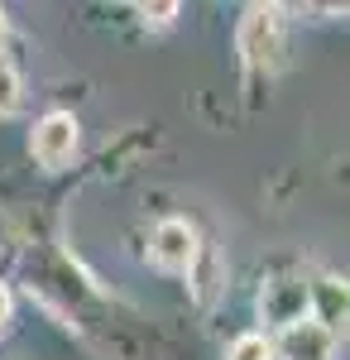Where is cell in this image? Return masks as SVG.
Segmentation results:
<instances>
[{
	"label": "cell",
	"mask_w": 350,
	"mask_h": 360,
	"mask_svg": "<svg viewBox=\"0 0 350 360\" xmlns=\"http://www.w3.org/2000/svg\"><path fill=\"white\" fill-rule=\"evenodd\" d=\"M188 269H197V278H202V283H197V303H212L216 298V255L212 250H197Z\"/></svg>",
	"instance_id": "8"
},
{
	"label": "cell",
	"mask_w": 350,
	"mask_h": 360,
	"mask_svg": "<svg viewBox=\"0 0 350 360\" xmlns=\"http://www.w3.org/2000/svg\"><path fill=\"white\" fill-rule=\"evenodd\" d=\"M231 360H269V341H264V336H240L235 351H231Z\"/></svg>",
	"instance_id": "10"
},
{
	"label": "cell",
	"mask_w": 350,
	"mask_h": 360,
	"mask_svg": "<svg viewBox=\"0 0 350 360\" xmlns=\"http://www.w3.org/2000/svg\"><path fill=\"white\" fill-rule=\"evenodd\" d=\"M10 312H15V298H10V288L0 283V332L10 327Z\"/></svg>",
	"instance_id": "12"
},
{
	"label": "cell",
	"mask_w": 350,
	"mask_h": 360,
	"mask_svg": "<svg viewBox=\"0 0 350 360\" xmlns=\"http://www.w3.org/2000/svg\"><path fill=\"white\" fill-rule=\"evenodd\" d=\"M5 34H10V25H5V10H0V49H5Z\"/></svg>",
	"instance_id": "14"
},
{
	"label": "cell",
	"mask_w": 350,
	"mask_h": 360,
	"mask_svg": "<svg viewBox=\"0 0 350 360\" xmlns=\"http://www.w3.org/2000/svg\"><path fill=\"white\" fill-rule=\"evenodd\" d=\"M20 91H25V86H20V72H15V63H10V58H0V120L20 111Z\"/></svg>",
	"instance_id": "7"
},
{
	"label": "cell",
	"mask_w": 350,
	"mask_h": 360,
	"mask_svg": "<svg viewBox=\"0 0 350 360\" xmlns=\"http://www.w3.org/2000/svg\"><path fill=\"white\" fill-rule=\"evenodd\" d=\"M307 307L317 312V317H312L317 327L341 332V327H346V283H341V278H331V274L317 278V283L307 288Z\"/></svg>",
	"instance_id": "6"
},
{
	"label": "cell",
	"mask_w": 350,
	"mask_h": 360,
	"mask_svg": "<svg viewBox=\"0 0 350 360\" xmlns=\"http://www.w3.org/2000/svg\"><path fill=\"white\" fill-rule=\"evenodd\" d=\"M269 356L278 360H331L336 356V332H326L317 322H288L278 332V346Z\"/></svg>",
	"instance_id": "3"
},
{
	"label": "cell",
	"mask_w": 350,
	"mask_h": 360,
	"mask_svg": "<svg viewBox=\"0 0 350 360\" xmlns=\"http://www.w3.org/2000/svg\"><path fill=\"white\" fill-rule=\"evenodd\" d=\"M240 53L249 72H273L283 63V29L273 5H254L240 20Z\"/></svg>",
	"instance_id": "1"
},
{
	"label": "cell",
	"mask_w": 350,
	"mask_h": 360,
	"mask_svg": "<svg viewBox=\"0 0 350 360\" xmlns=\"http://www.w3.org/2000/svg\"><path fill=\"white\" fill-rule=\"evenodd\" d=\"M178 10H183V0H139V15H144V25H154V29L173 25V20H178Z\"/></svg>",
	"instance_id": "9"
},
{
	"label": "cell",
	"mask_w": 350,
	"mask_h": 360,
	"mask_svg": "<svg viewBox=\"0 0 350 360\" xmlns=\"http://www.w3.org/2000/svg\"><path fill=\"white\" fill-rule=\"evenodd\" d=\"M273 10H288V15H293V10H302V5H307V0H269Z\"/></svg>",
	"instance_id": "13"
},
{
	"label": "cell",
	"mask_w": 350,
	"mask_h": 360,
	"mask_svg": "<svg viewBox=\"0 0 350 360\" xmlns=\"http://www.w3.org/2000/svg\"><path fill=\"white\" fill-rule=\"evenodd\" d=\"M77 139H82V125L72 120V115L67 111H48L39 125H34L29 149H34V159H39L44 168H63V164H72Z\"/></svg>",
	"instance_id": "2"
},
{
	"label": "cell",
	"mask_w": 350,
	"mask_h": 360,
	"mask_svg": "<svg viewBox=\"0 0 350 360\" xmlns=\"http://www.w3.org/2000/svg\"><path fill=\"white\" fill-rule=\"evenodd\" d=\"M197 231H192L188 221H159L154 226V259H159L163 269H188L192 255H197Z\"/></svg>",
	"instance_id": "4"
},
{
	"label": "cell",
	"mask_w": 350,
	"mask_h": 360,
	"mask_svg": "<svg viewBox=\"0 0 350 360\" xmlns=\"http://www.w3.org/2000/svg\"><path fill=\"white\" fill-rule=\"evenodd\" d=\"M259 312H264V322H278V327L302 322V312H307V288H302L297 278H273L269 288H264V298H259Z\"/></svg>",
	"instance_id": "5"
},
{
	"label": "cell",
	"mask_w": 350,
	"mask_h": 360,
	"mask_svg": "<svg viewBox=\"0 0 350 360\" xmlns=\"http://www.w3.org/2000/svg\"><path fill=\"white\" fill-rule=\"evenodd\" d=\"M307 5H312L317 15H326V20H336V15H346L350 0H307Z\"/></svg>",
	"instance_id": "11"
}]
</instances>
